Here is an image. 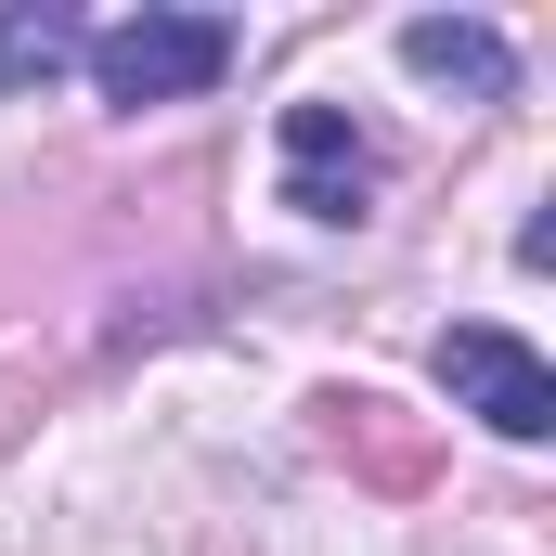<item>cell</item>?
Segmentation results:
<instances>
[{"mask_svg": "<svg viewBox=\"0 0 556 556\" xmlns=\"http://www.w3.org/2000/svg\"><path fill=\"white\" fill-rule=\"evenodd\" d=\"M78 65H91L104 104H194V91L233 78V13H168V0H142V13H117V26L78 39Z\"/></svg>", "mask_w": 556, "mask_h": 556, "instance_id": "1", "label": "cell"}, {"mask_svg": "<svg viewBox=\"0 0 556 556\" xmlns=\"http://www.w3.org/2000/svg\"><path fill=\"white\" fill-rule=\"evenodd\" d=\"M363 194H376V142L350 130V104H285V207L363 220Z\"/></svg>", "mask_w": 556, "mask_h": 556, "instance_id": "3", "label": "cell"}, {"mask_svg": "<svg viewBox=\"0 0 556 556\" xmlns=\"http://www.w3.org/2000/svg\"><path fill=\"white\" fill-rule=\"evenodd\" d=\"M402 65L440 78V91H466V104H505V91H518V52H505V26H479V13H415V26H402Z\"/></svg>", "mask_w": 556, "mask_h": 556, "instance_id": "4", "label": "cell"}, {"mask_svg": "<svg viewBox=\"0 0 556 556\" xmlns=\"http://www.w3.org/2000/svg\"><path fill=\"white\" fill-rule=\"evenodd\" d=\"M78 39H91V26H78L65 0H0V104H13V91H52V78L78 65Z\"/></svg>", "mask_w": 556, "mask_h": 556, "instance_id": "5", "label": "cell"}, {"mask_svg": "<svg viewBox=\"0 0 556 556\" xmlns=\"http://www.w3.org/2000/svg\"><path fill=\"white\" fill-rule=\"evenodd\" d=\"M440 389H453V415H479L492 440H544L556 427V376H544V350L518 324H453L440 337Z\"/></svg>", "mask_w": 556, "mask_h": 556, "instance_id": "2", "label": "cell"}]
</instances>
